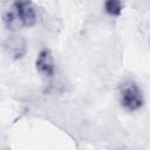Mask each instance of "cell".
<instances>
[{
	"label": "cell",
	"mask_w": 150,
	"mask_h": 150,
	"mask_svg": "<svg viewBox=\"0 0 150 150\" xmlns=\"http://www.w3.org/2000/svg\"><path fill=\"white\" fill-rule=\"evenodd\" d=\"M15 14L18 15L20 22L22 26L32 27L36 22V12L33 7V5L28 1L23 2H15Z\"/></svg>",
	"instance_id": "4"
},
{
	"label": "cell",
	"mask_w": 150,
	"mask_h": 150,
	"mask_svg": "<svg viewBox=\"0 0 150 150\" xmlns=\"http://www.w3.org/2000/svg\"><path fill=\"white\" fill-rule=\"evenodd\" d=\"M35 66L40 75L45 77H52L55 71V63H54V57L52 52L49 49L41 50L38 55Z\"/></svg>",
	"instance_id": "3"
},
{
	"label": "cell",
	"mask_w": 150,
	"mask_h": 150,
	"mask_svg": "<svg viewBox=\"0 0 150 150\" xmlns=\"http://www.w3.org/2000/svg\"><path fill=\"white\" fill-rule=\"evenodd\" d=\"M4 49L6 54L13 59V60H19L21 59L27 50V43L26 40L22 36L19 35H12L8 36L5 42H4Z\"/></svg>",
	"instance_id": "2"
},
{
	"label": "cell",
	"mask_w": 150,
	"mask_h": 150,
	"mask_svg": "<svg viewBox=\"0 0 150 150\" xmlns=\"http://www.w3.org/2000/svg\"><path fill=\"white\" fill-rule=\"evenodd\" d=\"M120 102L121 105L129 111H135L139 109L143 105L142 90L132 81L124 82L120 87Z\"/></svg>",
	"instance_id": "1"
},
{
	"label": "cell",
	"mask_w": 150,
	"mask_h": 150,
	"mask_svg": "<svg viewBox=\"0 0 150 150\" xmlns=\"http://www.w3.org/2000/svg\"><path fill=\"white\" fill-rule=\"evenodd\" d=\"M4 22L8 29H16L20 26H22L15 12H7L4 15Z\"/></svg>",
	"instance_id": "5"
},
{
	"label": "cell",
	"mask_w": 150,
	"mask_h": 150,
	"mask_svg": "<svg viewBox=\"0 0 150 150\" xmlns=\"http://www.w3.org/2000/svg\"><path fill=\"white\" fill-rule=\"evenodd\" d=\"M105 12L110 15H120L122 12V2L118 0H109L105 2Z\"/></svg>",
	"instance_id": "6"
}]
</instances>
